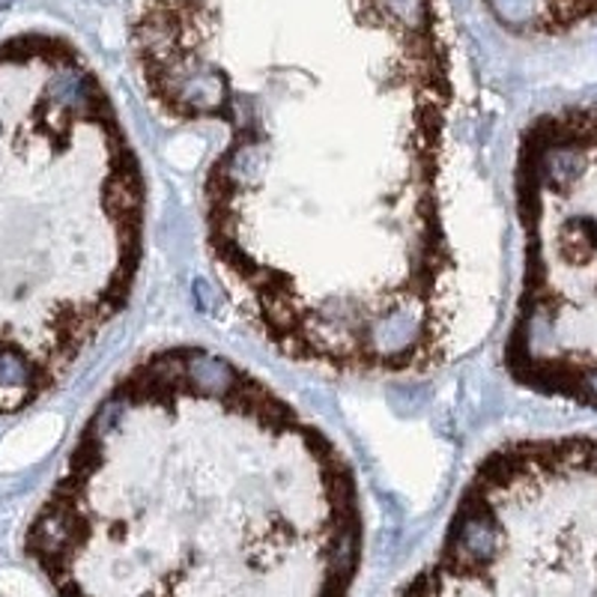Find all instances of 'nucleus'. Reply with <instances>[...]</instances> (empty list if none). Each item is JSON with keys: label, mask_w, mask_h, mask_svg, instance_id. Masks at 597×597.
<instances>
[{"label": "nucleus", "mask_w": 597, "mask_h": 597, "mask_svg": "<svg viewBox=\"0 0 597 597\" xmlns=\"http://www.w3.org/2000/svg\"><path fill=\"white\" fill-rule=\"evenodd\" d=\"M147 105L209 144L204 248L263 344L355 380L446 359L454 60L439 0H135Z\"/></svg>", "instance_id": "1"}, {"label": "nucleus", "mask_w": 597, "mask_h": 597, "mask_svg": "<svg viewBox=\"0 0 597 597\" xmlns=\"http://www.w3.org/2000/svg\"><path fill=\"white\" fill-rule=\"evenodd\" d=\"M57 597H350L359 478L337 442L231 355L170 344L96 403L30 517Z\"/></svg>", "instance_id": "2"}, {"label": "nucleus", "mask_w": 597, "mask_h": 597, "mask_svg": "<svg viewBox=\"0 0 597 597\" xmlns=\"http://www.w3.org/2000/svg\"><path fill=\"white\" fill-rule=\"evenodd\" d=\"M147 179L108 87L55 33L0 42V415L37 407L129 305Z\"/></svg>", "instance_id": "3"}, {"label": "nucleus", "mask_w": 597, "mask_h": 597, "mask_svg": "<svg viewBox=\"0 0 597 597\" xmlns=\"http://www.w3.org/2000/svg\"><path fill=\"white\" fill-rule=\"evenodd\" d=\"M522 266L505 371L597 410V102L535 117L513 159Z\"/></svg>", "instance_id": "4"}, {"label": "nucleus", "mask_w": 597, "mask_h": 597, "mask_svg": "<svg viewBox=\"0 0 597 597\" xmlns=\"http://www.w3.org/2000/svg\"><path fill=\"white\" fill-rule=\"evenodd\" d=\"M490 16L517 37H568L597 25V0H481Z\"/></svg>", "instance_id": "5"}]
</instances>
